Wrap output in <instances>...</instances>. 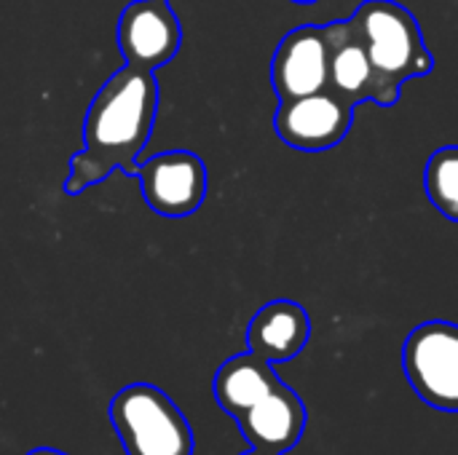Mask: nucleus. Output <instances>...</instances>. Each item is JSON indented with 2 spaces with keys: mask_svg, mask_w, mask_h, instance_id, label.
Returning a JSON list of instances; mask_svg holds the SVG:
<instances>
[{
  "mask_svg": "<svg viewBox=\"0 0 458 455\" xmlns=\"http://www.w3.org/2000/svg\"><path fill=\"white\" fill-rule=\"evenodd\" d=\"M271 86L279 102L330 88L327 27L303 24L279 40L271 56Z\"/></svg>",
  "mask_w": 458,
  "mask_h": 455,
  "instance_id": "nucleus-8",
  "label": "nucleus"
},
{
  "mask_svg": "<svg viewBox=\"0 0 458 455\" xmlns=\"http://www.w3.org/2000/svg\"><path fill=\"white\" fill-rule=\"evenodd\" d=\"M158 113V80L150 70L121 67L94 97L83 121V150L70 158L64 190H81L107 180L115 169L137 174Z\"/></svg>",
  "mask_w": 458,
  "mask_h": 455,
  "instance_id": "nucleus-1",
  "label": "nucleus"
},
{
  "mask_svg": "<svg viewBox=\"0 0 458 455\" xmlns=\"http://www.w3.org/2000/svg\"><path fill=\"white\" fill-rule=\"evenodd\" d=\"M424 193L445 220L458 223V145H445L429 156L424 166Z\"/></svg>",
  "mask_w": 458,
  "mask_h": 455,
  "instance_id": "nucleus-13",
  "label": "nucleus"
},
{
  "mask_svg": "<svg viewBox=\"0 0 458 455\" xmlns=\"http://www.w3.org/2000/svg\"><path fill=\"white\" fill-rule=\"evenodd\" d=\"M354 107L357 105H352L333 88L298 99H284L274 113V131L284 145L295 150H330L349 137Z\"/></svg>",
  "mask_w": 458,
  "mask_h": 455,
  "instance_id": "nucleus-5",
  "label": "nucleus"
},
{
  "mask_svg": "<svg viewBox=\"0 0 458 455\" xmlns=\"http://www.w3.org/2000/svg\"><path fill=\"white\" fill-rule=\"evenodd\" d=\"M145 204L169 220L191 217L207 198V166L191 150H164L140 164Z\"/></svg>",
  "mask_w": 458,
  "mask_h": 455,
  "instance_id": "nucleus-6",
  "label": "nucleus"
},
{
  "mask_svg": "<svg viewBox=\"0 0 458 455\" xmlns=\"http://www.w3.org/2000/svg\"><path fill=\"white\" fill-rule=\"evenodd\" d=\"M242 455H268V453H260V451H252V448H250L247 453H242Z\"/></svg>",
  "mask_w": 458,
  "mask_h": 455,
  "instance_id": "nucleus-16",
  "label": "nucleus"
},
{
  "mask_svg": "<svg viewBox=\"0 0 458 455\" xmlns=\"http://www.w3.org/2000/svg\"><path fill=\"white\" fill-rule=\"evenodd\" d=\"M27 455H64V453H59V451H48V448H38V451H32V453H27Z\"/></svg>",
  "mask_w": 458,
  "mask_h": 455,
  "instance_id": "nucleus-14",
  "label": "nucleus"
},
{
  "mask_svg": "<svg viewBox=\"0 0 458 455\" xmlns=\"http://www.w3.org/2000/svg\"><path fill=\"white\" fill-rule=\"evenodd\" d=\"M282 381L274 373V365L255 351L231 357L223 362L212 381V392L217 405L231 416L242 418L252 405H258L266 394H271Z\"/></svg>",
  "mask_w": 458,
  "mask_h": 455,
  "instance_id": "nucleus-12",
  "label": "nucleus"
},
{
  "mask_svg": "<svg viewBox=\"0 0 458 455\" xmlns=\"http://www.w3.org/2000/svg\"><path fill=\"white\" fill-rule=\"evenodd\" d=\"M293 3H298V5H314L317 0H293Z\"/></svg>",
  "mask_w": 458,
  "mask_h": 455,
  "instance_id": "nucleus-15",
  "label": "nucleus"
},
{
  "mask_svg": "<svg viewBox=\"0 0 458 455\" xmlns=\"http://www.w3.org/2000/svg\"><path fill=\"white\" fill-rule=\"evenodd\" d=\"M311 338V319L295 300L266 303L247 327L250 351L260 354L271 365L295 359Z\"/></svg>",
  "mask_w": 458,
  "mask_h": 455,
  "instance_id": "nucleus-11",
  "label": "nucleus"
},
{
  "mask_svg": "<svg viewBox=\"0 0 458 455\" xmlns=\"http://www.w3.org/2000/svg\"><path fill=\"white\" fill-rule=\"evenodd\" d=\"M330 38V88L349 99L352 105L376 102L381 107H392L400 99V91L389 88L378 75L370 51L352 19H338L327 24Z\"/></svg>",
  "mask_w": 458,
  "mask_h": 455,
  "instance_id": "nucleus-9",
  "label": "nucleus"
},
{
  "mask_svg": "<svg viewBox=\"0 0 458 455\" xmlns=\"http://www.w3.org/2000/svg\"><path fill=\"white\" fill-rule=\"evenodd\" d=\"M236 424L252 451L284 455L301 442L306 432V408L287 383H279L242 418H236Z\"/></svg>",
  "mask_w": 458,
  "mask_h": 455,
  "instance_id": "nucleus-10",
  "label": "nucleus"
},
{
  "mask_svg": "<svg viewBox=\"0 0 458 455\" xmlns=\"http://www.w3.org/2000/svg\"><path fill=\"white\" fill-rule=\"evenodd\" d=\"M126 455H193V432L180 408L150 383H131L110 402Z\"/></svg>",
  "mask_w": 458,
  "mask_h": 455,
  "instance_id": "nucleus-3",
  "label": "nucleus"
},
{
  "mask_svg": "<svg viewBox=\"0 0 458 455\" xmlns=\"http://www.w3.org/2000/svg\"><path fill=\"white\" fill-rule=\"evenodd\" d=\"M182 27L169 0H131L118 16V48L126 64L156 72L177 56Z\"/></svg>",
  "mask_w": 458,
  "mask_h": 455,
  "instance_id": "nucleus-7",
  "label": "nucleus"
},
{
  "mask_svg": "<svg viewBox=\"0 0 458 455\" xmlns=\"http://www.w3.org/2000/svg\"><path fill=\"white\" fill-rule=\"evenodd\" d=\"M403 370L421 402L458 413V324H419L403 346Z\"/></svg>",
  "mask_w": 458,
  "mask_h": 455,
  "instance_id": "nucleus-4",
  "label": "nucleus"
},
{
  "mask_svg": "<svg viewBox=\"0 0 458 455\" xmlns=\"http://www.w3.org/2000/svg\"><path fill=\"white\" fill-rule=\"evenodd\" d=\"M349 19L389 88L400 91L405 80L435 70V56L424 43L416 16L397 0H365Z\"/></svg>",
  "mask_w": 458,
  "mask_h": 455,
  "instance_id": "nucleus-2",
  "label": "nucleus"
}]
</instances>
